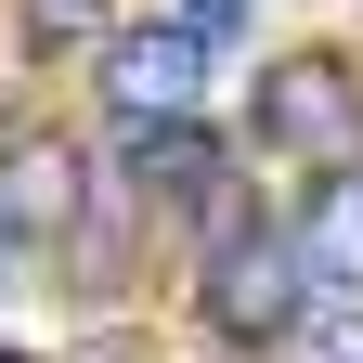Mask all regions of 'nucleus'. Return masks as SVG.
<instances>
[{
    "label": "nucleus",
    "mask_w": 363,
    "mask_h": 363,
    "mask_svg": "<svg viewBox=\"0 0 363 363\" xmlns=\"http://www.w3.org/2000/svg\"><path fill=\"white\" fill-rule=\"evenodd\" d=\"M298 259H311V286H363V156L311 182V208H298Z\"/></svg>",
    "instance_id": "4"
},
{
    "label": "nucleus",
    "mask_w": 363,
    "mask_h": 363,
    "mask_svg": "<svg viewBox=\"0 0 363 363\" xmlns=\"http://www.w3.org/2000/svg\"><path fill=\"white\" fill-rule=\"evenodd\" d=\"M259 143L298 156V169H350V156H363V78H350L337 52L272 65V78H259Z\"/></svg>",
    "instance_id": "2"
},
{
    "label": "nucleus",
    "mask_w": 363,
    "mask_h": 363,
    "mask_svg": "<svg viewBox=\"0 0 363 363\" xmlns=\"http://www.w3.org/2000/svg\"><path fill=\"white\" fill-rule=\"evenodd\" d=\"M0 363H13V350H0Z\"/></svg>",
    "instance_id": "10"
},
{
    "label": "nucleus",
    "mask_w": 363,
    "mask_h": 363,
    "mask_svg": "<svg viewBox=\"0 0 363 363\" xmlns=\"http://www.w3.org/2000/svg\"><path fill=\"white\" fill-rule=\"evenodd\" d=\"M234 13H247V0H182V26H208V39L234 26Z\"/></svg>",
    "instance_id": "9"
},
{
    "label": "nucleus",
    "mask_w": 363,
    "mask_h": 363,
    "mask_svg": "<svg viewBox=\"0 0 363 363\" xmlns=\"http://www.w3.org/2000/svg\"><path fill=\"white\" fill-rule=\"evenodd\" d=\"M195 91H208V26H130L104 39V104L143 130V117H195Z\"/></svg>",
    "instance_id": "3"
},
{
    "label": "nucleus",
    "mask_w": 363,
    "mask_h": 363,
    "mask_svg": "<svg viewBox=\"0 0 363 363\" xmlns=\"http://www.w3.org/2000/svg\"><path fill=\"white\" fill-rule=\"evenodd\" d=\"M298 298H311L298 234H286V247H272V234H247V247H208V259H195V325H208V337H234V350L298 337Z\"/></svg>",
    "instance_id": "1"
},
{
    "label": "nucleus",
    "mask_w": 363,
    "mask_h": 363,
    "mask_svg": "<svg viewBox=\"0 0 363 363\" xmlns=\"http://www.w3.org/2000/svg\"><path fill=\"white\" fill-rule=\"evenodd\" d=\"M13 208H39V220H52V208H65V156H52V143H39V156L13 169Z\"/></svg>",
    "instance_id": "8"
},
{
    "label": "nucleus",
    "mask_w": 363,
    "mask_h": 363,
    "mask_svg": "<svg viewBox=\"0 0 363 363\" xmlns=\"http://www.w3.org/2000/svg\"><path fill=\"white\" fill-rule=\"evenodd\" d=\"M298 363H363V311H298Z\"/></svg>",
    "instance_id": "7"
},
{
    "label": "nucleus",
    "mask_w": 363,
    "mask_h": 363,
    "mask_svg": "<svg viewBox=\"0 0 363 363\" xmlns=\"http://www.w3.org/2000/svg\"><path fill=\"white\" fill-rule=\"evenodd\" d=\"M13 26H26V52H78L117 26V0H13Z\"/></svg>",
    "instance_id": "6"
},
{
    "label": "nucleus",
    "mask_w": 363,
    "mask_h": 363,
    "mask_svg": "<svg viewBox=\"0 0 363 363\" xmlns=\"http://www.w3.org/2000/svg\"><path fill=\"white\" fill-rule=\"evenodd\" d=\"M130 169H143V195H220V143H208V117H143V143H130Z\"/></svg>",
    "instance_id": "5"
}]
</instances>
